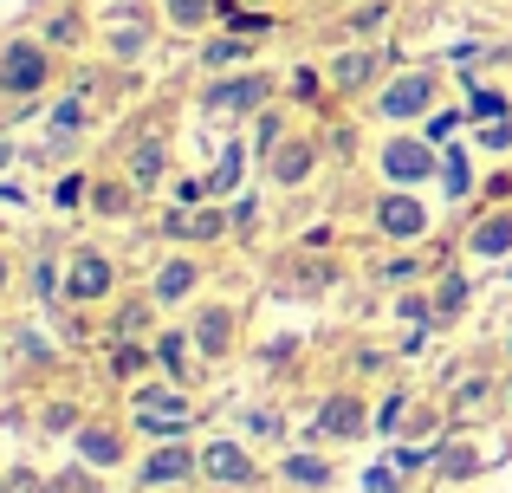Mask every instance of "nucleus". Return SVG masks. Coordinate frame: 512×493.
Returning <instances> with one entry per match:
<instances>
[{
	"mask_svg": "<svg viewBox=\"0 0 512 493\" xmlns=\"http://www.w3.org/2000/svg\"><path fill=\"white\" fill-rule=\"evenodd\" d=\"M363 493H396V468H370L363 474Z\"/></svg>",
	"mask_w": 512,
	"mask_h": 493,
	"instance_id": "393cba45",
	"label": "nucleus"
},
{
	"mask_svg": "<svg viewBox=\"0 0 512 493\" xmlns=\"http://www.w3.org/2000/svg\"><path fill=\"white\" fill-rule=\"evenodd\" d=\"M227 331H234V318H227V312H201L195 344H201V351H227Z\"/></svg>",
	"mask_w": 512,
	"mask_h": 493,
	"instance_id": "ddd939ff",
	"label": "nucleus"
},
{
	"mask_svg": "<svg viewBox=\"0 0 512 493\" xmlns=\"http://www.w3.org/2000/svg\"><path fill=\"white\" fill-rule=\"evenodd\" d=\"M441 176H448V189H454V195H467V156H461V150H448Z\"/></svg>",
	"mask_w": 512,
	"mask_h": 493,
	"instance_id": "5701e85b",
	"label": "nucleus"
},
{
	"mask_svg": "<svg viewBox=\"0 0 512 493\" xmlns=\"http://www.w3.org/2000/svg\"><path fill=\"white\" fill-rule=\"evenodd\" d=\"M78 448H85L91 468H117V455H124V442H117L111 429H85V435H78Z\"/></svg>",
	"mask_w": 512,
	"mask_h": 493,
	"instance_id": "9d476101",
	"label": "nucleus"
},
{
	"mask_svg": "<svg viewBox=\"0 0 512 493\" xmlns=\"http://www.w3.org/2000/svg\"><path fill=\"white\" fill-rule=\"evenodd\" d=\"M357 422H363V409H357V396H331L325 409H318V422H312V435H357Z\"/></svg>",
	"mask_w": 512,
	"mask_h": 493,
	"instance_id": "6e6552de",
	"label": "nucleus"
},
{
	"mask_svg": "<svg viewBox=\"0 0 512 493\" xmlns=\"http://www.w3.org/2000/svg\"><path fill=\"white\" fill-rule=\"evenodd\" d=\"M104 292H111V260L85 253V260L72 266V299H104Z\"/></svg>",
	"mask_w": 512,
	"mask_h": 493,
	"instance_id": "1a4fd4ad",
	"label": "nucleus"
},
{
	"mask_svg": "<svg viewBox=\"0 0 512 493\" xmlns=\"http://www.w3.org/2000/svg\"><path fill=\"white\" fill-rule=\"evenodd\" d=\"M156 169H163V143H143L137 150V182H156Z\"/></svg>",
	"mask_w": 512,
	"mask_h": 493,
	"instance_id": "4be33fe9",
	"label": "nucleus"
},
{
	"mask_svg": "<svg viewBox=\"0 0 512 493\" xmlns=\"http://www.w3.org/2000/svg\"><path fill=\"white\" fill-rule=\"evenodd\" d=\"M441 468H448V474H467V468H474V455H467V448H448V455H441Z\"/></svg>",
	"mask_w": 512,
	"mask_h": 493,
	"instance_id": "a878e982",
	"label": "nucleus"
},
{
	"mask_svg": "<svg viewBox=\"0 0 512 493\" xmlns=\"http://www.w3.org/2000/svg\"><path fill=\"white\" fill-rule=\"evenodd\" d=\"M286 474H292L299 487H325V481H331V468H325V461H312V455H292Z\"/></svg>",
	"mask_w": 512,
	"mask_h": 493,
	"instance_id": "2eb2a0df",
	"label": "nucleus"
},
{
	"mask_svg": "<svg viewBox=\"0 0 512 493\" xmlns=\"http://www.w3.org/2000/svg\"><path fill=\"white\" fill-rule=\"evenodd\" d=\"M467 111H474V117H487V124H500V117H506V104H500V91H474V85H467Z\"/></svg>",
	"mask_w": 512,
	"mask_h": 493,
	"instance_id": "f3484780",
	"label": "nucleus"
},
{
	"mask_svg": "<svg viewBox=\"0 0 512 493\" xmlns=\"http://www.w3.org/2000/svg\"><path fill=\"white\" fill-rule=\"evenodd\" d=\"M383 169H389V176H396V182H428V169H435V156H428L422 143L396 137V143H389V150H383Z\"/></svg>",
	"mask_w": 512,
	"mask_h": 493,
	"instance_id": "39448f33",
	"label": "nucleus"
},
{
	"mask_svg": "<svg viewBox=\"0 0 512 493\" xmlns=\"http://www.w3.org/2000/svg\"><path fill=\"white\" fill-rule=\"evenodd\" d=\"M260 98H266V78H234V85L208 91V111H253Z\"/></svg>",
	"mask_w": 512,
	"mask_h": 493,
	"instance_id": "0eeeda50",
	"label": "nucleus"
},
{
	"mask_svg": "<svg viewBox=\"0 0 512 493\" xmlns=\"http://www.w3.org/2000/svg\"><path fill=\"white\" fill-rule=\"evenodd\" d=\"M0 286H7V266H0Z\"/></svg>",
	"mask_w": 512,
	"mask_h": 493,
	"instance_id": "c85d7f7f",
	"label": "nucleus"
},
{
	"mask_svg": "<svg viewBox=\"0 0 512 493\" xmlns=\"http://www.w3.org/2000/svg\"><path fill=\"white\" fill-rule=\"evenodd\" d=\"M78 124H85V104H78V98H65L59 111H52V137H72Z\"/></svg>",
	"mask_w": 512,
	"mask_h": 493,
	"instance_id": "6ab92c4d",
	"label": "nucleus"
},
{
	"mask_svg": "<svg viewBox=\"0 0 512 493\" xmlns=\"http://www.w3.org/2000/svg\"><path fill=\"white\" fill-rule=\"evenodd\" d=\"M39 78H46V52H39V46H7V59H0V85H7L13 98H26V91H39Z\"/></svg>",
	"mask_w": 512,
	"mask_h": 493,
	"instance_id": "f03ea898",
	"label": "nucleus"
},
{
	"mask_svg": "<svg viewBox=\"0 0 512 493\" xmlns=\"http://www.w3.org/2000/svg\"><path fill=\"white\" fill-rule=\"evenodd\" d=\"M506 247H512V221L506 215H493V221L474 228V253H506Z\"/></svg>",
	"mask_w": 512,
	"mask_h": 493,
	"instance_id": "4468645a",
	"label": "nucleus"
},
{
	"mask_svg": "<svg viewBox=\"0 0 512 493\" xmlns=\"http://www.w3.org/2000/svg\"><path fill=\"white\" fill-rule=\"evenodd\" d=\"M376 228H383L389 241H422L428 215H422V202H409V195H383V202H376Z\"/></svg>",
	"mask_w": 512,
	"mask_h": 493,
	"instance_id": "f257e3e1",
	"label": "nucleus"
},
{
	"mask_svg": "<svg viewBox=\"0 0 512 493\" xmlns=\"http://www.w3.org/2000/svg\"><path fill=\"white\" fill-rule=\"evenodd\" d=\"M435 104V78H396V85L383 91V117H415Z\"/></svg>",
	"mask_w": 512,
	"mask_h": 493,
	"instance_id": "20e7f679",
	"label": "nucleus"
},
{
	"mask_svg": "<svg viewBox=\"0 0 512 493\" xmlns=\"http://www.w3.org/2000/svg\"><path fill=\"white\" fill-rule=\"evenodd\" d=\"M188 468H195V461H188L182 448H156V455H150V468H143V481H150V487H163V481H182Z\"/></svg>",
	"mask_w": 512,
	"mask_h": 493,
	"instance_id": "9b49d317",
	"label": "nucleus"
},
{
	"mask_svg": "<svg viewBox=\"0 0 512 493\" xmlns=\"http://www.w3.org/2000/svg\"><path fill=\"white\" fill-rule=\"evenodd\" d=\"M234 182H240V150L227 143V150H221V169H214V182H208V189H234Z\"/></svg>",
	"mask_w": 512,
	"mask_h": 493,
	"instance_id": "aec40b11",
	"label": "nucleus"
},
{
	"mask_svg": "<svg viewBox=\"0 0 512 493\" xmlns=\"http://www.w3.org/2000/svg\"><path fill=\"white\" fill-rule=\"evenodd\" d=\"M402 403H409V396H389V403H383V416H376V429H396V416H402Z\"/></svg>",
	"mask_w": 512,
	"mask_h": 493,
	"instance_id": "bb28decb",
	"label": "nucleus"
},
{
	"mask_svg": "<svg viewBox=\"0 0 512 493\" xmlns=\"http://www.w3.org/2000/svg\"><path fill=\"white\" fill-rule=\"evenodd\" d=\"M201 474H208V481H227V487H247V481H253V461L240 455L234 442H208V455H201Z\"/></svg>",
	"mask_w": 512,
	"mask_h": 493,
	"instance_id": "7ed1b4c3",
	"label": "nucleus"
},
{
	"mask_svg": "<svg viewBox=\"0 0 512 493\" xmlns=\"http://www.w3.org/2000/svg\"><path fill=\"white\" fill-rule=\"evenodd\" d=\"M305 169H312V150H305V143H292V150H279V182H299Z\"/></svg>",
	"mask_w": 512,
	"mask_h": 493,
	"instance_id": "a211bd4d",
	"label": "nucleus"
},
{
	"mask_svg": "<svg viewBox=\"0 0 512 493\" xmlns=\"http://www.w3.org/2000/svg\"><path fill=\"white\" fill-rule=\"evenodd\" d=\"M169 13H175V26H201L208 20V0H169Z\"/></svg>",
	"mask_w": 512,
	"mask_h": 493,
	"instance_id": "412c9836",
	"label": "nucleus"
},
{
	"mask_svg": "<svg viewBox=\"0 0 512 493\" xmlns=\"http://www.w3.org/2000/svg\"><path fill=\"white\" fill-rule=\"evenodd\" d=\"M188 286H195V266L188 260H175V266L156 273V299H188Z\"/></svg>",
	"mask_w": 512,
	"mask_h": 493,
	"instance_id": "f8f14e48",
	"label": "nucleus"
},
{
	"mask_svg": "<svg viewBox=\"0 0 512 493\" xmlns=\"http://www.w3.org/2000/svg\"><path fill=\"white\" fill-rule=\"evenodd\" d=\"M480 143H487V150H512V117H500V124H487V130H480Z\"/></svg>",
	"mask_w": 512,
	"mask_h": 493,
	"instance_id": "b1692460",
	"label": "nucleus"
},
{
	"mask_svg": "<svg viewBox=\"0 0 512 493\" xmlns=\"http://www.w3.org/2000/svg\"><path fill=\"white\" fill-rule=\"evenodd\" d=\"M370 72H376L370 52H344V59H338V85H363Z\"/></svg>",
	"mask_w": 512,
	"mask_h": 493,
	"instance_id": "dca6fc26",
	"label": "nucleus"
},
{
	"mask_svg": "<svg viewBox=\"0 0 512 493\" xmlns=\"http://www.w3.org/2000/svg\"><path fill=\"white\" fill-rule=\"evenodd\" d=\"M7 156H13V143H7V137H0V169H7Z\"/></svg>",
	"mask_w": 512,
	"mask_h": 493,
	"instance_id": "cd10ccee",
	"label": "nucleus"
},
{
	"mask_svg": "<svg viewBox=\"0 0 512 493\" xmlns=\"http://www.w3.org/2000/svg\"><path fill=\"white\" fill-rule=\"evenodd\" d=\"M137 422H143V429H182L188 403H182V396H169V390H143L137 396Z\"/></svg>",
	"mask_w": 512,
	"mask_h": 493,
	"instance_id": "423d86ee",
	"label": "nucleus"
}]
</instances>
